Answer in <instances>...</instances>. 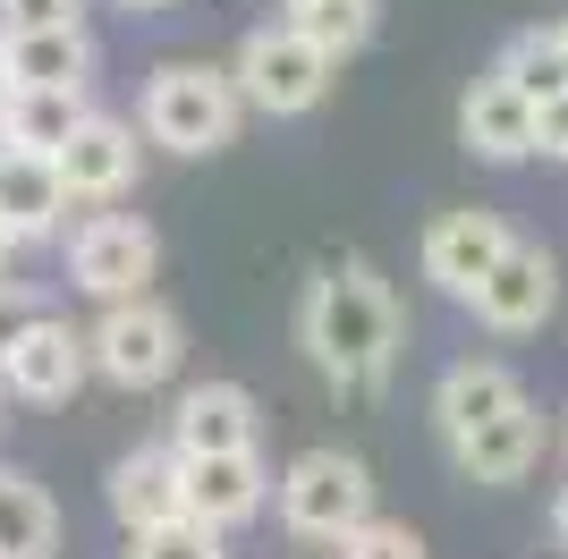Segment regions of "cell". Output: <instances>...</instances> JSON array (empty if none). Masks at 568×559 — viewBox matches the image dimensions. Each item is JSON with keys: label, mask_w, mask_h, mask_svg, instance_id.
I'll use <instances>...</instances> for the list:
<instances>
[{"label": "cell", "mask_w": 568, "mask_h": 559, "mask_svg": "<svg viewBox=\"0 0 568 559\" xmlns=\"http://www.w3.org/2000/svg\"><path fill=\"white\" fill-rule=\"evenodd\" d=\"M297 339H306V356L339 390H374L390 373V356H399V305H390L374 263H356V255L323 263L306 305H297Z\"/></svg>", "instance_id": "obj_1"}, {"label": "cell", "mask_w": 568, "mask_h": 559, "mask_svg": "<svg viewBox=\"0 0 568 559\" xmlns=\"http://www.w3.org/2000/svg\"><path fill=\"white\" fill-rule=\"evenodd\" d=\"M237 85L230 69H204V60H170L144 85V136L170 144V153H221L237 136Z\"/></svg>", "instance_id": "obj_2"}, {"label": "cell", "mask_w": 568, "mask_h": 559, "mask_svg": "<svg viewBox=\"0 0 568 559\" xmlns=\"http://www.w3.org/2000/svg\"><path fill=\"white\" fill-rule=\"evenodd\" d=\"M281 526L306 542H348L356 526H374V475L365 458L348 449H306V458H288L281 484Z\"/></svg>", "instance_id": "obj_3"}, {"label": "cell", "mask_w": 568, "mask_h": 559, "mask_svg": "<svg viewBox=\"0 0 568 559\" xmlns=\"http://www.w3.org/2000/svg\"><path fill=\"white\" fill-rule=\"evenodd\" d=\"M332 69L339 60H323L297 26H255V34L237 43V60H230V85H237V102H255V111L297 119V111H314V102L332 93Z\"/></svg>", "instance_id": "obj_4"}, {"label": "cell", "mask_w": 568, "mask_h": 559, "mask_svg": "<svg viewBox=\"0 0 568 559\" xmlns=\"http://www.w3.org/2000/svg\"><path fill=\"white\" fill-rule=\"evenodd\" d=\"M85 356H94V373L119 382V390H153V382H170V365H179V314H170L162 297L102 305V323L85 331Z\"/></svg>", "instance_id": "obj_5"}, {"label": "cell", "mask_w": 568, "mask_h": 559, "mask_svg": "<svg viewBox=\"0 0 568 559\" xmlns=\"http://www.w3.org/2000/svg\"><path fill=\"white\" fill-rule=\"evenodd\" d=\"M153 272H162V237H153V221H136V212H94V221L69 237V280L102 305L144 297Z\"/></svg>", "instance_id": "obj_6"}, {"label": "cell", "mask_w": 568, "mask_h": 559, "mask_svg": "<svg viewBox=\"0 0 568 559\" xmlns=\"http://www.w3.org/2000/svg\"><path fill=\"white\" fill-rule=\"evenodd\" d=\"M94 373V356H85V331L60 323V314H34L26 323V339L9 348V365H0V382L18 398H34V407H60V398H77V382Z\"/></svg>", "instance_id": "obj_7"}, {"label": "cell", "mask_w": 568, "mask_h": 559, "mask_svg": "<svg viewBox=\"0 0 568 559\" xmlns=\"http://www.w3.org/2000/svg\"><path fill=\"white\" fill-rule=\"evenodd\" d=\"M509 246H518V237L500 230V212L458 204V212H442V221L425 230V280H433V288H450V297H475Z\"/></svg>", "instance_id": "obj_8"}, {"label": "cell", "mask_w": 568, "mask_h": 559, "mask_svg": "<svg viewBox=\"0 0 568 559\" xmlns=\"http://www.w3.org/2000/svg\"><path fill=\"white\" fill-rule=\"evenodd\" d=\"M51 170H60V186H69V204H111V195L136 186V128L85 111V128L51 153Z\"/></svg>", "instance_id": "obj_9"}, {"label": "cell", "mask_w": 568, "mask_h": 559, "mask_svg": "<svg viewBox=\"0 0 568 559\" xmlns=\"http://www.w3.org/2000/svg\"><path fill=\"white\" fill-rule=\"evenodd\" d=\"M263 491H272V466H263L255 449H230V458H179V500H187V517H195V526H213V535L246 526V517L263 509Z\"/></svg>", "instance_id": "obj_10"}, {"label": "cell", "mask_w": 568, "mask_h": 559, "mask_svg": "<svg viewBox=\"0 0 568 559\" xmlns=\"http://www.w3.org/2000/svg\"><path fill=\"white\" fill-rule=\"evenodd\" d=\"M230 449H255V398L237 382H204L170 407V458H230Z\"/></svg>", "instance_id": "obj_11"}, {"label": "cell", "mask_w": 568, "mask_h": 559, "mask_svg": "<svg viewBox=\"0 0 568 559\" xmlns=\"http://www.w3.org/2000/svg\"><path fill=\"white\" fill-rule=\"evenodd\" d=\"M551 297H560V263H551L544 246H509L467 305L484 314V331H535L551 314Z\"/></svg>", "instance_id": "obj_12"}, {"label": "cell", "mask_w": 568, "mask_h": 559, "mask_svg": "<svg viewBox=\"0 0 568 559\" xmlns=\"http://www.w3.org/2000/svg\"><path fill=\"white\" fill-rule=\"evenodd\" d=\"M509 407H526V390H518V373L493 365V356H458V365L433 382V416H442V433H450V441H467V433L500 424Z\"/></svg>", "instance_id": "obj_13"}, {"label": "cell", "mask_w": 568, "mask_h": 559, "mask_svg": "<svg viewBox=\"0 0 568 559\" xmlns=\"http://www.w3.org/2000/svg\"><path fill=\"white\" fill-rule=\"evenodd\" d=\"M458 144L475 162H526L535 153V102L509 93L500 77H475L467 102H458Z\"/></svg>", "instance_id": "obj_14"}, {"label": "cell", "mask_w": 568, "mask_h": 559, "mask_svg": "<svg viewBox=\"0 0 568 559\" xmlns=\"http://www.w3.org/2000/svg\"><path fill=\"white\" fill-rule=\"evenodd\" d=\"M0 69H9V93H85V77H94V43H85V26H60V34H9V43H0Z\"/></svg>", "instance_id": "obj_15"}, {"label": "cell", "mask_w": 568, "mask_h": 559, "mask_svg": "<svg viewBox=\"0 0 568 559\" xmlns=\"http://www.w3.org/2000/svg\"><path fill=\"white\" fill-rule=\"evenodd\" d=\"M60 212H69V186H60V170L43 162V153H0V237L9 246H26V237H51L60 230Z\"/></svg>", "instance_id": "obj_16"}, {"label": "cell", "mask_w": 568, "mask_h": 559, "mask_svg": "<svg viewBox=\"0 0 568 559\" xmlns=\"http://www.w3.org/2000/svg\"><path fill=\"white\" fill-rule=\"evenodd\" d=\"M111 509L128 535H153V526H170V517H187V500H179V458L170 449H136V458L111 466Z\"/></svg>", "instance_id": "obj_17"}, {"label": "cell", "mask_w": 568, "mask_h": 559, "mask_svg": "<svg viewBox=\"0 0 568 559\" xmlns=\"http://www.w3.org/2000/svg\"><path fill=\"white\" fill-rule=\"evenodd\" d=\"M535 449H544V416H535V407H509L500 424H484V433L450 441V458H458L467 484H518L526 466H535Z\"/></svg>", "instance_id": "obj_18"}, {"label": "cell", "mask_w": 568, "mask_h": 559, "mask_svg": "<svg viewBox=\"0 0 568 559\" xmlns=\"http://www.w3.org/2000/svg\"><path fill=\"white\" fill-rule=\"evenodd\" d=\"M51 542H60V509L43 500V484L0 466V559H51Z\"/></svg>", "instance_id": "obj_19"}, {"label": "cell", "mask_w": 568, "mask_h": 559, "mask_svg": "<svg viewBox=\"0 0 568 559\" xmlns=\"http://www.w3.org/2000/svg\"><path fill=\"white\" fill-rule=\"evenodd\" d=\"M0 111H9V144H18V153H43L51 162V153L85 128V93H9Z\"/></svg>", "instance_id": "obj_20"}, {"label": "cell", "mask_w": 568, "mask_h": 559, "mask_svg": "<svg viewBox=\"0 0 568 559\" xmlns=\"http://www.w3.org/2000/svg\"><path fill=\"white\" fill-rule=\"evenodd\" d=\"M493 77H500L509 93H526L535 111H544V102H560V93H568V69H560L551 26H535V34H509V43H500V60H493Z\"/></svg>", "instance_id": "obj_21"}, {"label": "cell", "mask_w": 568, "mask_h": 559, "mask_svg": "<svg viewBox=\"0 0 568 559\" xmlns=\"http://www.w3.org/2000/svg\"><path fill=\"white\" fill-rule=\"evenodd\" d=\"M374 9H382V0H314L306 18H288V26H297L323 60H348V51L374 43Z\"/></svg>", "instance_id": "obj_22"}, {"label": "cell", "mask_w": 568, "mask_h": 559, "mask_svg": "<svg viewBox=\"0 0 568 559\" xmlns=\"http://www.w3.org/2000/svg\"><path fill=\"white\" fill-rule=\"evenodd\" d=\"M128 559H230V551H221L213 526L170 517V526H153V535H128Z\"/></svg>", "instance_id": "obj_23"}, {"label": "cell", "mask_w": 568, "mask_h": 559, "mask_svg": "<svg viewBox=\"0 0 568 559\" xmlns=\"http://www.w3.org/2000/svg\"><path fill=\"white\" fill-rule=\"evenodd\" d=\"M339 559H425V542H416V526H399V517H374V526H356V535L339 542Z\"/></svg>", "instance_id": "obj_24"}, {"label": "cell", "mask_w": 568, "mask_h": 559, "mask_svg": "<svg viewBox=\"0 0 568 559\" xmlns=\"http://www.w3.org/2000/svg\"><path fill=\"white\" fill-rule=\"evenodd\" d=\"M60 26H85L77 0H0V43L9 34H60Z\"/></svg>", "instance_id": "obj_25"}, {"label": "cell", "mask_w": 568, "mask_h": 559, "mask_svg": "<svg viewBox=\"0 0 568 559\" xmlns=\"http://www.w3.org/2000/svg\"><path fill=\"white\" fill-rule=\"evenodd\" d=\"M43 305H34V288L26 280H0V365H9V348L26 339V323H34Z\"/></svg>", "instance_id": "obj_26"}, {"label": "cell", "mask_w": 568, "mask_h": 559, "mask_svg": "<svg viewBox=\"0 0 568 559\" xmlns=\"http://www.w3.org/2000/svg\"><path fill=\"white\" fill-rule=\"evenodd\" d=\"M535 153H551V162H568V93H560V102H544V111H535Z\"/></svg>", "instance_id": "obj_27"}, {"label": "cell", "mask_w": 568, "mask_h": 559, "mask_svg": "<svg viewBox=\"0 0 568 559\" xmlns=\"http://www.w3.org/2000/svg\"><path fill=\"white\" fill-rule=\"evenodd\" d=\"M551 526H560V542H568V491H560V509H551Z\"/></svg>", "instance_id": "obj_28"}, {"label": "cell", "mask_w": 568, "mask_h": 559, "mask_svg": "<svg viewBox=\"0 0 568 559\" xmlns=\"http://www.w3.org/2000/svg\"><path fill=\"white\" fill-rule=\"evenodd\" d=\"M551 43H560V69H568V26H551Z\"/></svg>", "instance_id": "obj_29"}, {"label": "cell", "mask_w": 568, "mask_h": 559, "mask_svg": "<svg viewBox=\"0 0 568 559\" xmlns=\"http://www.w3.org/2000/svg\"><path fill=\"white\" fill-rule=\"evenodd\" d=\"M281 9H288V18H306V9H314V0H281Z\"/></svg>", "instance_id": "obj_30"}, {"label": "cell", "mask_w": 568, "mask_h": 559, "mask_svg": "<svg viewBox=\"0 0 568 559\" xmlns=\"http://www.w3.org/2000/svg\"><path fill=\"white\" fill-rule=\"evenodd\" d=\"M9 255H18V246H9V237H0V280H9Z\"/></svg>", "instance_id": "obj_31"}, {"label": "cell", "mask_w": 568, "mask_h": 559, "mask_svg": "<svg viewBox=\"0 0 568 559\" xmlns=\"http://www.w3.org/2000/svg\"><path fill=\"white\" fill-rule=\"evenodd\" d=\"M119 9H170V0H119Z\"/></svg>", "instance_id": "obj_32"}, {"label": "cell", "mask_w": 568, "mask_h": 559, "mask_svg": "<svg viewBox=\"0 0 568 559\" xmlns=\"http://www.w3.org/2000/svg\"><path fill=\"white\" fill-rule=\"evenodd\" d=\"M0 153H9V111H0Z\"/></svg>", "instance_id": "obj_33"}, {"label": "cell", "mask_w": 568, "mask_h": 559, "mask_svg": "<svg viewBox=\"0 0 568 559\" xmlns=\"http://www.w3.org/2000/svg\"><path fill=\"white\" fill-rule=\"evenodd\" d=\"M0 102H9V69H0Z\"/></svg>", "instance_id": "obj_34"}]
</instances>
